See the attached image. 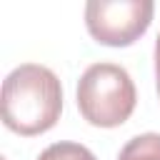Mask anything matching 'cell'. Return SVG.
<instances>
[{
  "label": "cell",
  "mask_w": 160,
  "mask_h": 160,
  "mask_svg": "<svg viewBox=\"0 0 160 160\" xmlns=\"http://www.w3.org/2000/svg\"><path fill=\"white\" fill-rule=\"evenodd\" d=\"M152 12V0H90L85 5V25L98 42L125 48L150 28Z\"/></svg>",
  "instance_id": "cell-3"
},
{
  "label": "cell",
  "mask_w": 160,
  "mask_h": 160,
  "mask_svg": "<svg viewBox=\"0 0 160 160\" xmlns=\"http://www.w3.org/2000/svg\"><path fill=\"white\" fill-rule=\"evenodd\" d=\"M155 80H158V92H160V35L155 40Z\"/></svg>",
  "instance_id": "cell-6"
},
{
  "label": "cell",
  "mask_w": 160,
  "mask_h": 160,
  "mask_svg": "<svg viewBox=\"0 0 160 160\" xmlns=\"http://www.w3.org/2000/svg\"><path fill=\"white\" fill-rule=\"evenodd\" d=\"M38 160H95V155L80 142H55L45 148Z\"/></svg>",
  "instance_id": "cell-5"
},
{
  "label": "cell",
  "mask_w": 160,
  "mask_h": 160,
  "mask_svg": "<svg viewBox=\"0 0 160 160\" xmlns=\"http://www.w3.org/2000/svg\"><path fill=\"white\" fill-rule=\"evenodd\" d=\"M135 85L125 68L115 62L90 65L78 82L80 115L98 128H118L135 110Z\"/></svg>",
  "instance_id": "cell-2"
},
{
  "label": "cell",
  "mask_w": 160,
  "mask_h": 160,
  "mask_svg": "<svg viewBox=\"0 0 160 160\" xmlns=\"http://www.w3.org/2000/svg\"><path fill=\"white\" fill-rule=\"evenodd\" d=\"M118 160H160V135L158 132H142L120 150Z\"/></svg>",
  "instance_id": "cell-4"
},
{
  "label": "cell",
  "mask_w": 160,
  "mask_h": 160,
  "mask_svg": "<svg viewBox=\"0 0 160 160\" xmlns=\"http://www.w3.org/2000/svg\"><path fill=\"white\" fill-rule=\"evenodd\" d=\"M62 112V88L58 75L38 62L15 68L2 82V122L18 135L48 132Z\"/></svg>",
  "instance_id": "cell-1"
}]
</instances>
